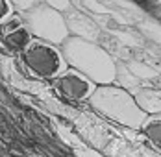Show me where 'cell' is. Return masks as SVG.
<instances>
[{
    "mask_svg": "<svg viewBox=\"0 0 161 157\" xmlns=\"http://www.w3.org/2000/svg\"><path fill=\"white\" fill-rule=\"evenodd\" d=\"M65 20H67V26H69V33L74 35V37H81V39L97 43L100 39V35H102L98 24L89 15H85V13L69 9L65 13Z\"/></svg>",
    "mask_w": 161,
    "mask_h": 157,
    "instance_id": "8992f818",
    "label": "cell"
},
{
    "mask_svg": "<svg viewBox=\"0 0 161 157\" xmlns=\"http://www.w3.org/2000/svg\"><path fill=\"white\" fill-rule=\"evenodd\" d=\"M141 131L154 146L161 148V113L158 115H148L146 120L141 126Z\"/></svg>",
    "mask_w": 161,
    "mask_h": 157,
    "instance_id": "9c48e42d",
    "label": "cell"
},
{
    "mask_svg": "<svg viewBox=\"0 0 161 157\" xmlns=\"http://www.w3.org/2000/svg\"><path fill=\"white\" fill-rule=\"evenodd\" d=\"M20 20L24 22V26L30 30V33L35 39L47 41V43H52V45H61L70 35L65 15L61 11L50 8L45 2L33 6L28 11H22Z\"/></svg>",
    "mask_w": 161,
    "mask_h": 157,
    "instance_id": "3957f363",
    "label": "cell"
},
{
    "mask_svg": "<svg viewBox=\"0 0 161 157\" xmlns=\"http://www.w3.org/2000/svg\"><path fill=\"white\" fill-rule=\"evenodd\" d=\"M4 43L11 50H26L28 45L32 43V33L24 26V22L22 24L6 26V30H4Z\"/></svg>",
    "mask_w": 161,
    "mask_h": 157,
    "instance_id": "ba28073f",
    "label": "cell"
},
{
    "mask_svg": "<svg viewBox=\"0 0 161 157\" xmlns=\"http://www.w3.org/2000/svg\"><path fill=\"white\" fill-rule=\"evenodd\" d=\"M87 100H89L91 107L98 111L100 115L108 116L113 122L126 126L130 129L141 131V126L148 116L139 107L133 93L122 85H115V83L97 85Z\"/></svg>",
    "mask_w": 161,
    "mask_h": 157,
    "instance_id": "7a4b0ae2",
    "label": "cell"
},
{
    "mask_svg": "<svg viewBox=\"0 0 161 157\" xmlns=\"http://www.w3.org/2000/svg\"><path fill=\"white\" fill-rule=\"evenodd\" d=\"M61 54L70 68H76L97 85L117 81V63L95 41L69 35L61 43Z\"/></svg>",
    "mask_w": 161,
    "mask_h": 157,
    "instance_id": "6da1fadb",
    "label": "cell"
},
{
    "mask_svg": "<svg viewBox=\"0 0 161 157\" xmlns=\"http://www.w3.org/2000/svg\"><path fill=\"white\" fill-rule=\"evenodd\" d=\"M9 13H11V2L9 0H0V20L8 19Z\"/></svg>",
    "mask_w": 161,
    "mask_h": 157,
    "instance_id": "7c38bea8",
    "label": "cell"
},
{
    "mask_svg": "<svg viewBox=\"0 0 161 157\" xmlns=\"http://www.w3.org/2000/svg\"><path fill=\"white\" fill-rule=\"evenodd\" d=\"M97 83L91 81L87 76H83L76 68H69L63 70L58 78H54V89L65 100H72V102H80L89 98L91 93L95 91Z\"/></svg>",
    "mask_w": 161,
    "mask_h": 157,
    "instance_id": "5b68a950",
    "label": "cell"
},
{
    "mask_svg": "<svg viewBox=\"0 0 161 157\" xmlns=\"http://www.w3.org/2000/svg\"><path fill=\"white\" fill-rule=\"evenodd\" d=\"M9 2H11V6L17 8L19 11H28V9H32L33 6L41 4L43 0H9Z\"/></svg>",
    "mask_w": 161,
    "mask_h": 157,
    "instance_id": "8fae6325",
    "label": "cell"
},
{
    "mask_svg": "<svg viewBox=\"0 0 161 157\" xmlns=\"http://www.w3.org/2000/svg\"><path fill=\"white\" fill-rule=\"evenodd\" d=\"M139 107L146 115H158L161 113V89L159 87H150V85H141L135 91H131Z\"/></svg>",
    "mask_w": 161,
    "mask_h": 157,
    "instance_id": "52a82bcc",
    "label": "cell"
},
{
    "mask_svg": "<svg viewBox=\"0 0 161 157\" xmlns=\"http://www.w3.org/2000/svg\"><path fill=\"white\" fill-rule=\"evenodd\" d=\"M45 4H48L50 8L61 11V13H67L69 9H72V2L70 0H43Z\"/></svg>",
    "mask_w": 161,
    "mask_h": 157,
    "instance_id": "30bf717a",
    "label": "cell"
},
{
    "mask_svg": "<svg viewBox=\"0 0 161 157\" xmlns=\"http://www.w3.org/2000/svg\"><path fill=\"white\" fill-rule=\"evenodd\" d=\"M22 63L26 70L41 79H54L65 70V57L56 45L35 39L22 50Z\"/></svg>",
    "mask_w": 161,
    "mask_h": 157,
    "instance_id": "277c9868",
    "label": "cell"
}]
</instances>
